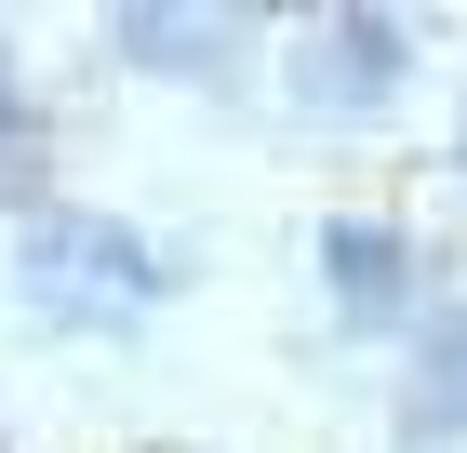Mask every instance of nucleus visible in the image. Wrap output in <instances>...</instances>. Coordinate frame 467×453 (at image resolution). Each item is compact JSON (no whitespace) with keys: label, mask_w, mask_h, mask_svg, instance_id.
<instances>
[{"label":"nucleus","mask_w":467,"mask_h":453,"mask_svg":"<svg viewBox=\"0 0 467 453\" xmlns=\"http://www.w3.org/2000/svg\"><path fill=\"white\" fill-rule=\"evenodd\" d=\"M14 267H27V293L54 320H134L161 307L187 280V253H161L147 227H120V213H80V201H40L27 241H14Z\"/></svg>","instance_id":"nucleus-1"},{"label":"nucleus","mask_w":467,"mask_h":453,"mask_svg":"<svg viewBox=\"0 0 467 453\" xmlns=\"http://www.w3.org/2000/svg\"><path fill=\"white\" fill-rule=\"evenodd\" d=\"M321 267H334V320H348V334H388V320L428 293V253H414V227H388V213H334Z\"/></svg>","instance_id":"nucleus-2"},{"label":"nucleus","mask_w":467,"mask_h":453,"mask_svg":"<svg viewBox=\"0 0 467 453\" xmlns=\"http://www.w3.org/2000/svg\"><path fill=\"white\" fill-rule=\"evenodd\" d=\"M400 67H414V27L400 14H334L321 54L294 67V107H374V94H400Z\"/></svg>","instance_id":"nucleus-3"},{"label":"nucleus","mask_w":467,"mask_h":453,"mask_svg":"<svg viewBox=\"0 0 467 453\" xmlns=\"http://www.w3.org/2000/svg\"><path fill=\"white\" fill-rule=\"evenodd\" d=\"M400 440H467V307L414 334V386H400Z\"/></svg>","instance_id":"nucleus-4"},{"label":"nucleus","mask_w":467,"mask_h":453,"mask_svg":"<svg viewBox=\"0 0 467 453\" xmlns=\"http://www.w3.org/2000/svg\"><path fill=\"white\" fill-rule=\"evenodd\" d=\"M120 54L161 80H241V27L227 14H120Z\"/></svg>","instance_id":"nucleus-5"},{"label":"nucleus","mask_w":467,"mask_h":453,"mask_svg":"<svg viewBox=\"0 0 467 453\" xmlns=\"http://www.w3.org/2000/svg\"><path fill=\"white\" fill-rule=\"evenodd\" d=\"M0 134H14V40H0Z\"/></svg>","instance_id":"nucleus-6"}]
</instances>
